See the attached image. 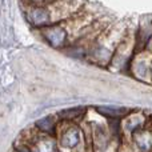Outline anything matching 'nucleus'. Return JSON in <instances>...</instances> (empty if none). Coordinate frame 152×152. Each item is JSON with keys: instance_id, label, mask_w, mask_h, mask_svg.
<instances>
[{"instance_id": "20e7f679", "label": "nucleus", "mask_w": 152, "mask_h": 152, "mask_svg": "<svg viewBox=\"0 0 152 152\" xmlns=\"http://www.w3.org/2000/svg\"><path fill=\"white\" fill-rule=\"evenodd\" d=\"M86 111L84 107H75V108H69V110H64L59 113L61 119H76L79 116H81Z\"/></svg>"}, {"instance_id": "f257e3e1", "label": "nucleus", "mask_w": 152, "mask_h": 152, "mask_svg": "<svg viewBox=\"0 0 152 152\" xmlns=\"http://www.w3.org/2000/svg\"><path fill=\"white\" fill-rule=\"evenodd\" d=\"M42 35L52 47H60V45H63L66 43V39H67L66 29L60 26L43 27Z\"/></svg>"}, {"instance_id": "f03ea898", "label": "nucleus", "mask_w": 152, "mask_h": 152, "mask_svg": "<svg viewBox=\"0 0 152 152\" xmlns=\"http://www.w3.org/2000/svg\"><path fill=\"white\" fill-rule=\"evenodd\" d=\"M80 142V131L77 128H69L61 137V145L66 148H74Z\"/></svg>"}, {"instance_id": "39448f33", "label": "nucleus", "mask_w": 152, "mask_h": 152, "mask_svg": "<svg viewBox=\"0 0 152 152\" xmlns=\"http://www.w3.org/2000/svg\"><path fill=\"white\" fill-rule=\"evenodd\" d=\"M37 128H40L44 132H52L53 126H55V120H53L52 116H47V118H43L40 120L36 121Z\"/></svg>"}, {"instance_id": "423d86ee", "label": "nucleus", "mask_w": 152, "mask_h": 152, "mask_svg": "<svg viewBox=\"0 0 152 152\" xmlns=\"http://www.w3.org/2000/svg\"><path fill=\"white\" fill-rule=\"evenodd\" d=\"M136 143L140 145V148L148 150V148L152 147V135L151 134H147V132H142V134L137 135Z\"/></svg>"}, {"instance_id": "7ed1b4c3", "label": "nucleus", "mask_w": 152, "mask_h": 152, "mask_svg": "<svg viewBox=\"0 0 152 152\" xmlns=\"http://www.w3.org/2000/svg\"><path fill=\"white\" fill-rule=\"evenodd\" d=\"M97 112L102 113V115L107 116V118H121V116H126L128 113V108L124 107H97L96 108Z\"/></svg>"}, {"instance_id": "0eeeda50", "label": "nucleus", "mask_w": 152, "mask_h": 152, "mask_svg": "<svg viewBox=\"0 0 152 152\" xmlns=\"http://www.w3.org/2000/svg\"><path fill=\"white\" fill-rule=\"evenodd\" d=\"M32 1H47V0H32Z\"/></svg>"}]
</instances>
